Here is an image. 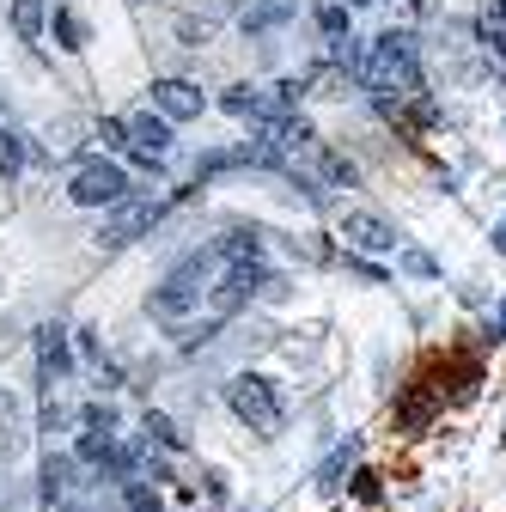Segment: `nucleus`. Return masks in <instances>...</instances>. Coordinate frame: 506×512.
I'll use <instances>...</instances> for the list:
<instances>
[{"label":"nucleus","instance_id":"nucleus-1","mask_svg":"<svg viewBox=\"0 0 506 512\" xmlns=\"http://www.w3.org/2000/svg\"><path fill=\"white\" fill-rule=\"evenodd\" d=\"M263 159H269L275 171L299 177L311 196H330V189H354V183H360V171H354L311 122H299V116L263 122Z\"/></svg>","mask_w":506,"mask_h":512},{"label":"nucleus","instance_id":"nucleus-2","mask_svg":"<svg viewBox=\"0 0 506 512\" xmlns=\"http://www.w3.org/2000/svg\"><path fill=\"white\" fill-rule=\"evenodd\" d=\"M360 80H366V92H378L385 104L421 98V49H415V37L409 31H385L360 55Z\"/></svg>","mask_w":506,"mask_h":512},{"label":"nucleus","instance_id":"nucleus-3","mask_svg":"<svg viewBox=\"0 0 506 512\" xmlns=\"http://www.w3.org/2000/svg\"><path fill=\"white\" fill-rule=\"evenodd\" d=\"M226 403H232V415H238L250 433H281V421H287V409H281V397H275V384L257 378V372H238V378L226 384Z\"/></svg>","mask_w":506,"mask_h":512},{"label":"nucleus","instance_id":"nucleus-4","mask_svg":"<svg viewBox=\"0 0 506 512\" xmlns=\"http://www.w3.org/2000/svg\"><path fill=\"white\" fill-rule=\"evenodd\" d=\"M68 196H74L80 208H116L122 196H129V171H122L116 159H104V153H92V159L74 165Z\"/></svg>","mask_w":506,"mask_h":512},{"label":"nucleus","instance_id":"nucleus-5","mask_svg":"<svg viewBox=\"0 0 506 512\" xmlns=\"http://www.w3.org/2000/svg\"><path fill=\"white\" fill-rule=\"evenodd\" d=\"M165 196H122L110 214H104V226H98V244L104 250H122V244H135L141 232H153L159 220H165Z\"/></svg>","mask_w":506,"mask_h":512},{"label":"nucleus","instance_id":"nucleus-6","mask_svg":"<svg viewBox=\"0 0 506 512\" xmlns=\"http://www.w3.org/2000/svg\"><path fill=\"white\" fill-rule=\"evenodd\" d=\"M342 238L354 256H378V250H397V226L385 214H366V208H348L342 214Z\"/></svg>","mask_w":506,"mask_h":512},{"label":"nucleus","instance_id":"nucleus-7","mask_svg":"<svg viewBox=\"0 0 506 512\" xmlns=\"http://www.w3.org/2000/svg\"><path fill=\"white\" fill-rule=\"evenodd\" d=\"M122 128H129V153H141L147 165H159V159L171 153V122H165L159 110H135Z\"/></svg>","mask_w":506,"mask_h":512},{"label":"nucleus","instance_id":"nucleus-8","mask_svg":"<svg viewBox=\"0 0 506 512\" xmlns=\"http://www.w3.org/2000/svg\"><path fill=\"white\" fill-rule=\"evenodd\" d=\"M153 110H159L165 122L202 116V86H189V80H153Z\"/></svg>","mask_w":506,"mask_h":512},{"label":"nucleus","instance_id":"nucleus-9","mask_svg":"<svg viewBox=\"0 0 506 512\" xmlns=\"http://www.w3.org/2000/svg\"><path fill=\"white\" fill-rule=\"evenodd\" d=\"M37 372H43V384H55L61 372H68V330H43L37 336Z\"/></svg>","mask_w":506,"mask_h":512},{"label":"nucleus","instance_id":"nucleus-10","mask_svg":"<svg viewBox=\"0 0 506 512\" xmlns=\"http://www.w3.org/2000/svg\"><path fill=\"white\" fill-rule=\"evenodd\" d=\"M293 19V0H250V7L238 13V25L257 37V31H275V25H287Z\"/></svg>","mask_w":506,"mask_h":512},{"label":"nucleus","instance_id":"nucleus-11","mask_svg":"<svg viewBox=\"0 0 506 512\" xmlns=\"http://www.w3.org/2000/svg\"><path fill=\"white\" fill-rule=\"evenodd\" d=\"M7 19H13V31H19L25 43H37L43 25H49V0H13V13H7Z\"/></svg>","mask_w":506,"mask_h":512},{"label":"nucleus","instance_id":"nucleus-12","mask_svg":"<svg viewBox=\"0 0 506 512\" xmlns=\"http://www.w3.org/2000/svg\"><path fill=\"white\" fill-rule=\"evenodd\" d=\"M49 31L61 37V49H86V19H80L74 7H55V13H49Z\"/></svg>","mask_w":506,"mask_h":512},{"label":"nucleus","instance_id":"nucleus-13","mask_svg":"<svg viewBox=\"0 0 506 512\" xmlns=\"http://www.w3.org/2000/svg\"><path fill=\"white\" fill-rule=\"evenodd\" d=\"M311 25H318V37H324V43H348V7H342V0L318 7V13H311Z\"/></svg>","mask_w":506,"mask_h":512},{"label":"nucleus","instance_id":"nucleus-14","mask_svg":"<svg viewBox=\"0 0 506 512\" xmlns=\"http://www.w3.org/2000/svg\"><path fill=\"white\" fill-rule=\"evenodd\" d=\"M19 165H25V141L13 135V128H0V177L13 183V177H19Z\"/></svg>","mask_w":506,"mask_h":512},{"label":"nucleus","instance_id":"nucleus-15","mask_svg":"<svg viewBox=\"0 0 506 512\" xmlns=\"http://www.w3.org/2000/svg\"><path fill=\"white\" fill-rule=\"evenodd\" d=\"M348 458H354V445H342V452H336V458L318 470V482H324V488H342V470H348Z\"/></svg>","mask_w":506,"mask_h":512},{"label":"nucleus","instance_id":"nucleus-16","mask_svg":"<svg viewBox=\"0 0 506 512\" xmlns=\"http://www.w3.org/2000/svg\"><path fill=\"white\" fill-rule=\"evenodd\" d=\"M403 269H409V275H421V281H433V275H439V263H433L427 250H403Z\"/></svg>","mask_w":506,"mask_h":512},{"label":"nucleus","instance_id":"nucleus-17","mask_svg":"<svg viewBox=\"0 0 506 512\" xmlns=\"http://www.w3.org/2000/svg\"><path fill=\"white\" fill-rule=\"evenodd\" d=\"M147 433H153L159 445H183V433H177V427H171L165 415H147Z\"/></svg>","mask_w":506,"mask_h":512},{"label":"nucleus","instance_id":"nucleus-18","mask_svg":"<svg viewBox=\"0 0 506 512\" xmlns=\"http://www.w3.org/2000/svg\"><path fill=\"white\" fill-rule=\"evenodd\" d=\"M98 135H104V147H110V153H129V128H122V122H104Z\"/></svg>","mask_w":506,"mask_h":512},{"label":"nucleus","instance_id":"nucleus-19","mask_svg":"<svg viewBox=\"0 0 506 512\" xmlns=\"http://www.w3.org/2000/svg\"><path fill=\"white\" fill-rule=\"evenodd\" d=\"M488 31H506V0H488Z\"/></svg>","mask_w":506,"mask_h":512},{"label":"nucleus","instance_id":"nucleus-20","mask_svg":"<svg viewBox=\"0 0 506 512\" xmlns=\"http://www.w3.org/2000/svg\"><path fill=\"white\" fill-rule=\"evenodd\" d=\"M494 336H506V305H500V311H494Z\"/></svg>","mask_w":506,"mask_h":512},{"label":"nucleus","instance_id":"nucleus-21","mask_svg":"<svg viewBox=\"0 0 506 512\" xmlns=\"http://www.w3.org/2000/svg\"><path fill=\"white\" fill-rule=\"evenodd\" d=\"M342 7H372V0H342Z\"/></svg>","mask_w":506,"mask_h":512}]
</instances>
